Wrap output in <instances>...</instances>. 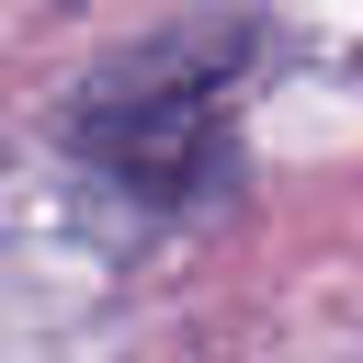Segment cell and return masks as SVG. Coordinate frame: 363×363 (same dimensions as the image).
Wrapping results in <instances>:
<instances>
[]
</instances>
